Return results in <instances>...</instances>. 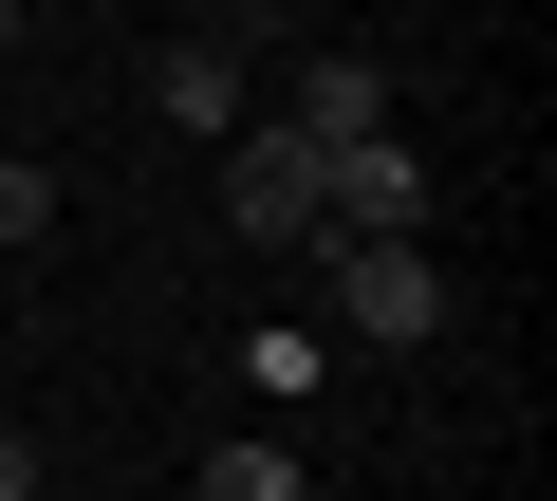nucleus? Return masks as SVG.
<instances>
[{
    "mask_svg": "<svg viewBox=\"0 0 557 501\" xmlns=\"http://www.w3.org/2000/svg\"><path fill=\"white\" fill-rule=\"evenodd\" d=\"M223 241H260V261H317V149L278 130V112H242V130H223Z\"/></svg>",
    "mask_w": 557,
    "mask_h": 501,
    "instance_id": "f257e3e1",
    "label": "nucleus"
},
{
    "mask_svg": "<svg viewBox=\"0 0 557 501\" xmlns=\"http://www.w3.org/2000/svg\"><path fill=\"white\" fill-rule=\"evenodd\" d=\"M317 261H335V335L354 353H428L446 335V261L428 241H317Z\"/></svg>",
    "mask_w": 557,
    "mask_h": 501,
    "instance_id": "f03ea898",
    "label": "nucleus"
},
{
    "mask_svg": "<svg viewBox=\"0 0 557 501\" xmlns=\"http://www.w3.org/2000/svg\"><path fill=\"white\" fill-rule=\"evenodd\" d=\"M278 130H298V149H372L391 130V75L372 57H298V75H278Z\"/></svg>",
    "mask_w": 557,
    "mask_h": 501,
    "instance_id": "7ed1b4c3",
    "label": "nucleus"
},
{
    "mask_svg": "<svg viewBox=\"0 0 557 501\" xmlns=\"http://www.w3.org/2000/svg\"><path fill=\"white\" fill-rule=\"evenodd\" d=\"M149 112H168V130H242L260 93H242V57H223V38H168V57H149Z\"/></svg>",
    "mask_w": 557,
    "mask_h": 501,
    "instance_id": "20e7f679",
    "label": "nucleus"
},
{
    "mask_svg": "<svg viewBox=\"0 0 557 501\" xmlns=\"http://www.w3.org/2000/svg\"><path fill=\"white\" fill-rule=\"evenodd\" d=\"M205 501H317L298 446H205Z\"/></svg>",
    "mask_w": 557,
    "mask_h": 501,
    "instance_id": "39448f33",
    "label": "nucleus"
},
{
    "mask_svg": "<svg viewBox=\"0 0 557 501\" xmlns=\"http://www.w3.org/2000/svg\"><path fill=\"white\" fill-rule=\"evenodd\" d=\"M20 241H57V167H38V149H0V261H20Z\"/></svg>",
    "mask_w": 557,
    "mask_h": 501,
    "instance_id": "423d86ee",
    "label": "nucleus"
},
{
    "mask_svg": "<svg viewBox=\"0 0 557 501\" xmlns=\"http://www.w3.org/2000/svg\"><path fill=\"white\" fill-rule=\"evenodd\" d=\"M186 20H223V57H242V38H278V20H298V0H186Z\"/></svg>",
    "mask_w": 557,
    "mask_h": 501,
    "instance_id": "0eeeda50",
    "label": "nucleus"
},
{
    "mask_svg": "<svg viewBox=\"0 0 557 501\" xmlns=\"http://www.w3.org/2000/svg\"><path fill=\"white\" fill-rule=\"evenodd\" d=\"M0 501H57V483H38V446H20V427H0Z\"/></svg>",
    "mask_w": 557,
    "mask_h": 501,
    "instance_id": "6e6552de",
    "label": "nucleus"
},
{
    "mask_svg": "<svg viewBox=\"0 0 557 501\" xmlns=\"http://www.w3.org/2000/svg\"><path fill=\"white\" fill-rule=\"evenodd\" d=\"M0 57H20V0H0Z\"/></svg>",
    "mask_w": 557,
    "mask_h": 501,
    "instance_id": "1a4fd4ad",
    "label": "nucleus"
},
{
    "mask_svg": "<svg viewBox=\"0 0 557 501\" xmlns=\"http://www.w3.org/2000/svg\"><path fill=\"white\" fill-rule=\"evenodd\" d=\"M149 20H186V0H149Z\"/></svg>",
    "mask_w": 557,
    "mask_h": 501,
    "instance_id": "9d476101",
    "label": "nucleus"
}]
</instances>
